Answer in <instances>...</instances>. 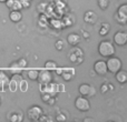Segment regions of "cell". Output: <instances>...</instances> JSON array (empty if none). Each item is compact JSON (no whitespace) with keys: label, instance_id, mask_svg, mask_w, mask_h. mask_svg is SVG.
<instances>
[{"label":"cell","instance_id":"cell-1","mask_svg":"<svg viewBox=\"0 0 127 122\" xmlns=\"http://www.w3.org/2000/svg\"><path fill=\"white\" fill-rule=\"evenodd\" d=\"M116 52V48L115 44L113 43L110 40H103L99 42L98 44V53L103 58H108L112 57Z\"/></svg>","mask_w":127,"mask_h":122},{"label":"cell","instance_id":"cell-2","mask_svg":"<svg viewBox=\"0 0 127 122\" xmlns=\"http://www.w3.org/2000/svg\"><path fill=\"white\" fill-rule=\"evenodd\" d=\"M106 65H107V71L115 74L117 71L122 69L123 62H122L121 58L112 56V57H108V60L106 61Z\"/></svg>","mask_w":127,"mask_h":122},{"label":"cell","instance_id":"cell-3","mask_svg":"<svg viewBox=\"0 0 127 122\" xmlns=\"http://www.w3.org/2000/svg\"><path fill=\"white\" fill-rule=\"evenodd\" d=\"M75 108L80 112H87L90 110V102L87 97L79 96L75 99Z\"/></svg>","mask_w":127,"mask_h":122},{"label":"cell","instance_id":"cell-4","mask_svg":"<svg viewBox=\"0 0 127 122\" xmlns=\"http://www.w3.org/2000/svg\"><path fill=\"white\" fill-rule=\"evenodd\" d=\"M42 113H44V109L37 104H33L27 110V118L29 121H38Z\"/></svg>","mask_w":127,"mask_h":122},{"label":"cell","instance_id":"cell-5","mask_svg":"<svg viewBox=\"0 0 127 122\" xmlns=\"http://www.w3.org/2000/svg\"><path fill=\"white\" fill-rule=\"evenodd\" d=\"M58 83L56 82H49V83H39V90L41 93L46 92L49 93L50 96L56 97V94H58Z\"/></svg>","mask_w":127,"mask_h":122},{"label":"cell","instance_id":"cell-6","mask_svg":"<svg viewBox=\"0 0 127 122\" xmlns=\"http://www.w3.org/2000/svg\"><path fill=\"white\" fill-rule=\"evenodd\" d=\"M78 91L80 96L87 97V98H93L96 96V89L93 84H88V83H81L78 88Z\"/></svg>","mask_w":127,"mask_h":122},{"label":"cell","instance_id":"cell-7","mask_svg":"<svg viewBox=\"0 0 127 122\" xmlns=\"http://www.w3.org/2000/svg\"><path fill=\"white\" fill-rule=\"evenodd\" d=\"M54 79V76H53V72L51 70H41V71L38 72V78H37V81L39 83H49L51 82Z\"/></svg>","mask_w":127,"mask_h":122},{"label":"cell","instance_id":"cell-8","mask_svg":"<svg viewBox=\"0 0 127 122\" xmlns=\"http://www.w3.org/2000/svg\"><path fill=\"white\" fill-rule=\"evenodd\" d=\"M115 44L118 47H124L127 43V32L126 31H116L113 37Z\"/></svg>","mask_w":127,"mask_h":122},{"label":"cell","instance_id":"cell-9","mask_svg":"<svg viewBox=\"0 0 127 122\" xmlns=\"http://www.w3.org/2000/svg\"><path fill=\"white\" fill-rule=\"evenodd\" d=\"M94 71L98 76H105L107 73V65H106V61L104 60H97L94 63Z\"/></svg>","mask_w":127,"mask_h":122},{"label":"cell","instance_id":"cell-10","mask_svg":"<svg viewBox=\"0 0 127 122\" xmlns=\"http://www.w3.org/2000/svg\"><path fill=\"white\" fill-rule=\"evenodd\" d=\"M80 40H81V36L76 32H70L69 35L67 36V38H66V42L71 47L78 46V44L80 43Z\"/></svg>","mask_w":127,"mask_h":122},{"label":"cell","instance_id":"cell-11","mask_svg":"<svg viewBox=\"0 0 127 122\" xmlns=\"http://www.w3.org/2000/svg\"><path fill=\"white\" fill-rule=\"evenodd\" d=\"M98 20V17H97V13L93 10H88L85 12L84 15V21L88 24H95Z\"/></svg>","mask_w":127,"mask_h":122},{"label":"cell","instance_id":"cell-12","mask_svg":"<svg viewBox=\"0 0 127 122\" xmlns=\"http://www.w3.org/2000/svg\"><path fill=\"white\" fill-rule=\"evenodd\" d=\"M75 74H76V70L75 69H72V68H66V69H63L60 77L65 81H71L72 78L75 77Z\"/></svg>","mask_w":127,"mask_h":122},{"label":"cell","instance_id":"cell-13","mask_svg":"<svg viewBox=\"0 0 127 122\" xmlns=\"http://www.w3.org/2000/svg\"><path fill=\"white\" fill-rule=\"evenodd\" d=\"M6 6H7V8L9 9V10H19V11H21L22 9V6H21V3H20V0H7L6 2Z\"/></svg>","mask_w":127,"mask_h":122},{"label":"cell","instance_id":"cell-14","mask_svg":"<svg viewBox=\"0 0 127 122\" xmlns=\"http://www.w3.org/2000/svg\"><path fill=\"white\" fill-rule=\"evenodd\" d=\"M9 77L4 71H0V91L4 92L7 90V85L9 82Z\"/></svg>","mask_w":127,"mask_h":122},{"label":"cell","instance_id":"cell-15","mask_svg":"<svg viewBox=\"0 0 127 122\" xmlns=\"http://www.w3.org/2000/svg\"><path fill=\"white\" fill-rule=\"evenodd\" d=\"M9 19L13 23H18L22 20V13L19 10H10L9 12Z\"/></svg>","mask_w":127,"mask_h":122},{"label":"cell","instance_id":"cell-16","mask_svg":"<svg viewBox=\"0 0 127 122\" xmlns=\"http://www.w3.org/2000/svg\"><path fill=\"white\" fill-rule=\"evenodd\" d=\"M7 119H8L10 122H21L24 120V113L21 111L20 112H9L8 116H7Z\"/></svg>","mask_w":127,"mask_h":122},{"label":"cell","instance_id":"cell-17","mask_svg":"<svg viewBox=\"0 0 127 122\" xmlns=\"http://www.w3.org/2000/svg\"><path fill=\"white\" fill-rule=\"evenodd\" d=\"M115 78H116V81L121 84H125L127 82V72L125 70H119L115 73Z\"/></svg>","mask_w":127,"mask_h":122},{"label":"cell","instance_id":"cell-18","mask_svg":"<svg viewBox=\"0 0 127 122\" xmlns=\"http://www.w3.org/2000/svg\"><path fill=\"white\" fill-rule=\"evenodd\" d=\"M48 24L55 30H62L63 28V23L60 19H55V18H51L50 20H48Z\"/></svg>","mask_w":127,"mask_h":122},{"label":"cell","instance_id":"cell-19","mask_svg":"<svg viewBox=\"0 0 127 122\" xmlns=\"http://www.w3.org/2000/svg\"><path fill=\"white\" fill-rule=\"evenodd\" d=\"M38 26L41 29H47L49 27L48 24V18H47V15L45 13H40V17L38 19Z\"/></svg>","mask_w":127,"mask_h":122},{"label":"cell","instance_id":"cell-20","mask_svg":"<svg viewBox=\"0 0 127 122\" xmlns=\"http://www.w3.org/2000/svg\"><path fill=\"white\" fill-rule=\"evenodd\" d=\"M110 30V26L108 22H103L100 26V28H99L98 32H99V36H101V37H105V36L108 35V32H109Z\"/></svg>","mask_w":127,"mask_h":122},{"label":"cell","instance_id":"cell-21","mask_svg":"<svg viewBox=\"0 0 127 122\" xmlns=\"http://www.w3.org/2000/svg\"><path fill=\"white\" fill-rule=\"evenodd\" d=\"M7 90H9L10 92L18 91V81L15 80V79H12V78H10L9 79L8 85H7Z\"/></svg>","mask_w":127,"mask_h":122},{"label":"cell","instance_id":"cell-22","mask_svg":"<svg viewBox=\"0 0 127 122\" xmlns=\"http://www.w3.org/2000/svg\"><path fill=\"white\" fill-rule=\"evenodd\" d=\"M18 90H20L21 92H27L29 90V83L27 80H25L24 78L18 82Z\"/></svg>","mask_w":127,"mask_h":122},{"label":"cell","instance_id":"cell-23","mask_svg":"<svg viewBox=\"0 0 127 122\" xmlns=\"http://www.w3.org/2000/svg\"><path fill=\"white\" fill-rule=\"evenodd\" d=\"M116 13L117 15H119V16H122V17L127 18V3L121 4V6L118 7V9H117Z\"/></svg>","mask_w":127,"mask_h":122},{"label":"cell","instance_id":"cell-24","mask_svg":"<svg viewBox=\"0 0 127 122\" xmlns=\"http://www.w3.org/2000/svg\"><path fill=\"white\" fill-rule=\"evenodd\" d=\"M44 67H45V69L55 70L56 68H58V64H57V62H56V61H54V60H48V61H46V62H45Z\"/></svg>","mask_w":127,"mask_h":122},{"label":"cell","instance_id":"cell-25","mask_svg":"<svg viewBox=\"0 0 127 122\" xmlns=\"http://www.w3.org/2000/svg\"><path fill=\"white\" fill-rule=\"evenodd\" d=\"M114 19H115V21H116L118 24H121V26H125L127 23V18L122 17V16L117 15L116 12H115V15H114Z\"/></svg>","mask_w":127,"mask_h":122},{"label":"cell","instance_id":"cell-26","mask_svg":"<svg viewBox=\"0 0 127 122\" xmlns=\"http://www.w3.org/2000/svg\"><path fill=\"white\" fill-rule=\"evenodd\" d=\"M70 52H72L74 55H76L77 57H84V50L81 48H79L78 46H74L70 49Z\"/></svg>","mask_w":127,"mask_h":122},{"label":"cell","instance_id":"cell-27","mask_svg":"<svg viewBox=\"0 0 127 122\" xmlns=\"http://www.w3.org/2000/svg\"><path fill=\"white\" fill-rule=\"evenodd\" d=\"M38 70H28L27 71V76H28V78L30 79V80L32 81H37V78H38Z\"/></svg>","mask_w":127,"mask_h":122},{"label":"cell","instance_id":"cell-28","mask_svg":"<svg viewBox=\"0 0 127 122\" xmlns=\"http://www.w3.org/2000/svg\"><path fill=\"white\" fill-rule=\"evenodd\" d=\"M47 8H48V3H47V2H45V1H42V2H40V3L37 6V11L39 13H46Z\"/></svg>","mask_w":127,"mask_h":122},{"label":"cell","instance_id":"cell-29","mask_svg":"<svg viewBox=\"0 0 127 122\" xmlns=\"http://www.w3.org/2000/svg\"><path fill=\"white\" fill-rule=\"evenodd\" d=\"M65 47H66V44H65V40H63V39H58L57 41H56V43H55V48H56V50H57V51H63L64 49H65Z\"/></svg>","mask_w":127,"mask_h":122},{"label":"cell","instance_id":"cell-30","mask_svg":"<svg viewBox=\"0 0 127 122\" xmlns=\"http://www.w3.org/2000/svg\"><path fill=\"white\" fill-rule=\"evenodd\" d=\"M109 0H98V7L100 8V10H106L109 6Z\"/></svg>","mask_w":127,"mask_h":122},{"label":"cell","instance_id":"cell-31","mask_svg":"<svg viewBox=\"0 0 127 122\" xmlns=\"http://www.w3.org/2000/svg\"><path fill=\"white\" fill-rule=\"evenodd\" d=\"M38 121H49V122H53L54 121V118L51 116H46L45 113H42L41 116H40V118L38 119Z\"/></svg>","mask_w":127,"mask_h":122},{"label":"cell","instance_id":"cell-32","mask_svg":"<svg viewBox=\"0 0 127 122\" xmlns=\"http://www.w3.org/2000/svg\"><path fill=\"white\" fill-rule=\"evenodd\" d=\"M56 121H67V116H65V112H58V114L56 116Z\"/></svg>","mask_w":127,"mask_h":122},{"label":"cell","instance_id":"cell-33","mask_svg":"<svg viewBox=\"0 0 127 122\" xmlns=\"http://www.w3.org/2000/svg\"><path fill=\"white\" fill-rule=\"evenodd\" d=\"M53 96H50L49 93H46V92H44V93H41V96H40V98H41V100H42V102H45L46 103L47 101L49 100V99L51 98Z\"/></svg>","mask_w":127,"mask_h":122},{"label":"cell","instance_id":"cell-34","mask_svg":"<svg viewBox=\"0 0 127 122\" xmlns=\"http://www.w3.org/2000/svg\"><path fill=\"white\" fill-rule=\"evenodd\" d=\"M20 3H21L22 8H24V9H27V8H30L31 2H30V1H27V0H20Z\"/></svg>","mask_w":127,"mask_h":122},{"label":"cell","instance_id":"cell-35","mask_svg":"<svg viewBox=\"0 0 127 122\" xmlns=\"http://www.w3.org/2000/svg\"><path fill=\"white\" fill-rule=\"evenodd\" d=\"M68 57H69V61L70 62H72V63H76V61H77V56L76 55H74L72 52H69V55H68Z\"/></svg>","mask_w":127,"mask_h":122},{"label":"cell","instance_id":"cell-36","mask_svg":"<svg viewBox=\"0 0 127 122\" xmlns=\"http://www.w3.org/2000/svg\"><path fill=\"white\" fill-rule=\"evenodd\" d=\"M109 90H108V85L107 83H103V84L100 85V92L101 93H106V92H108Z\"/></svg>","mask_w":127,"mask_h":122},{"label":"cell","instance_id":"cell-37","mask_svg":"<svg viewBox=\"0 0 127 122\" xmlns=\"http://www.w3.org/2000/svg\"><path fill=\"white\" fill-rule=\"evenodd\" d=\"M56 101H57V98H56V97H51V98L49 99V100L47 101L46 103H47L48 105H54V104L56 103Z\"/></svg>","mask_w":127,"mask_h":122},{"label":"cell","instance_id":"cell-38","mask_svg":"<svg viewBox=\"0 0 127 122\" xmlns=\"http://www.w3.org/2000/svg\"><path fill=\"white\" fill-rule=\"evenodd\" d=\"M58 93H62V92H65V87H64L63 83H58Z\"/></svg>","mask_w":127,"mask_h":122},{"label":"cell","instance_id":"cell-39","mask_svg":"<svg viewBox=\"0 0 127 122\" xmlns=\"http://www.w3.org/2000/svg\"><path fill=\"white\" fill-rule=\"evenodd\" d=\"M83 38H84V39H86V40L89 39V38H90L89 32H88V31H86V30H83Z\"/></svg>","mask_w":127,"mask_h":122},{"label":"cell","instance_id":"cell-40","mask_svg":"<svg viewBox=\"0 0 127 122\" xmlns=\"http://www.w3.org/2000/svg\"><path fill=\"white\" fill-rule=\"evenodd\" d=\"M95 120H94V118H89V117H88V118H84L83 119V122H94Z\"/></svg>","mask_w":127,"mask_h":122},{"label":"cell","instance_id":"cell-41","mask_svg":"<svg viewBox=\"0 0 127 122\" xmlns=\"http://www.w3.org/2000/svg\"><path fill=\"white\" fill-rule=\"evenodd\" d=\"M107 85H108V90H109V91H114V90H115L114 85H113L112 83H107Z\"/></svg>","mask_w":127,"mask_h":122},{"label":"cell","instance_id":"cell-42","mask_svg":"<svg viewBox=\"0 0 127 122\" xmlns=\"http://www.w3.org/2000/svg\"><path fill=\"white\" fill-rule=\"evenodd\" d=\"M6 1H7V0H0V2H1V3H4Z\"/></svg>","mask_w":127,"mask_h":122},{"label":"cell","instance_id":"cell-43","mask_svg":"<svg viewBox=\"0 0 127 122\" xmlns=\"http://www.w3.org/2000/svg\"><path fill=\"white\" fill-rule=\"evenodd\" d=\"M1 102H2V100H1V97H0V105H1Z\"/></svg>","mask_w":127,"mask_h":122},{"label":"cell","instance_id":"cell-44","mask_svg":"<svg viewBox=\"0 0 127 122\" xmlns=\"http://www.w3.org/2000/svg\"><path fill=\"white\" fill-rule=\"evenodd\" d=\"M27 1H30V2H31V0H27Z\"/></svg>","mask_w":127,"mask_h":122}]
</instances>
